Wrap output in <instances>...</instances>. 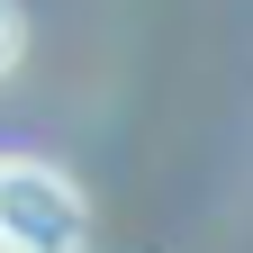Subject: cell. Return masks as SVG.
Here are the masks:
<instances>
[{
	"label": "cell",
	"instance_id": "6da1fadb",
	"mask_svg": "<svg viewBox=\"0 0 253 253\" xmlns=\"http://www.w3.org/2000/svg\"><path fill=\"white\" fill-rule=\"evenodd\" d=\"M82 244H90L82 190L45 163L0 154V253H82Z\"/></svg>",
	"mask_w": 253,
	"mask_h": 253
},
{
	"label": "cell",
	"instance_id": "7a4b0ae2",
	"mask_svg": "<svg viewBox=\"0 0 253 253\" xmlns=\"http://www.w3.org/2000/svg\"><path fill=\"white\" fill-rule=\"evenodd\" d=\"M27 54V18H18V0H0V73Z\"/></svg>",
	"mask_w": 253,
	"mask_h": 253
}]
</instances>
